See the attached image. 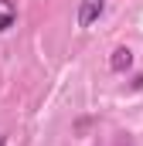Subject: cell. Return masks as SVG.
<instances>
[{"label":"cell","mask_w":143,"mask_h":146,"mask_svg":"<svg viewBox=\"0 0 143 146\" xmlns=\"http://www.w3.org/2000/svg\"><path fill=\"white\" fill-rule=\"evenodd\" d=\"M102 14H106V0H78V14H75V21H78V27L85 31V27H92Z\"/></svg>","instance_id":"obj_1"},{"label":"cell","mask_w":143,"mask_h":146,"mask_svg":"<svg viewBox=\"0 0 143 146\" xmlns=\"http://www.w3.org/2000/svg\"><path fill=\"white\" fill-rule=\"evenodd\" d=\"M130 68H133V51H130V48H116V51L109 54V72L123 75V72H130Z\"/></svg>","instance_id":"obj_2"},{"label":"cell","mask_w":143,"mask_h":146,"mask_svg":"<svg viewBox=\"0 0 143 146\" xmlns=\"http://www.w3.org/2000/svg\"><path fill=\"white\" fill-rule=\"evenodd\" d=\"M14 24H17V7H14V0H0V34L10 31Z\"/></svg>","instance_id":"obj_3"},{"label":"cell","mask_w":143,"mask_h":146,"mask_svg":"<svg viewBox=\"0 0 143 146\" xmlns=\"http://www.w3.org/2000/svg\"><path fill=\"white\" fill-rule=\"evenodd\" d=\"M119 146H130V139H126V143H119Z\"/></svg>","instance_id":"obj_4"},{"label":"cell","mask_w":143,"mask_h":146,"mask_svg":"<svg viewBox=\"0 0 143 146\" xmlns=\"http://www.w3.org/2000/svg\"><path fill=\"white\" fill-rule=\"evenodd\" d=\"M0 146H3V136H0Z\"/></svg>","instance_id":"obj_5"}]
</instances>
